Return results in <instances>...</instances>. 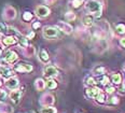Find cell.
I'll list each match as a JSON object with an SVG mask.
<instances>
[{"mask_svg": "<svg viewBox=\"0 0 125 113\" xmlns=\"http://www.w3.org/2000/svg\"><path fill=\"white\" fill-rule=\"evenodd\" d=\"M87 11H90L91 13L95 14L96 17H99L101 14V4L100 2L96 1V0H88L85 4Z\"/></svg>", "mask_w": 125, "mask_h": 113, "instance_id": "1", "label": "cell"}, {"mask_svg": "<svg viewBox=\"0 0 125 113\" xmlns=\"http://www.w3.org/2000/svg\"><path fill=\"white\" fill-rule=\"evenodd\" d=\"M43 36L45 37L46 39H53V38H56L58 36V29L55 27H44L43 29Z\"/></svg>", "mask_w": 125, "mask_h": 113, "instance_id": "2", "label": "cell"}, {"mask_svg": "<svg viewBox=\"0 0 125 113\" xmlns=\"http://www.w3.org/2000/svg\"><path fill=\"white\" fill-rule=\"evenodd\" d=\"M14 70L21 73H25V72H30L32 71V66L29 64H24V62H21L14 66Z\"/></svg>", "mask_w": 125, "mask_h": 113, "instance_id": "3", "label": "cell"}, {"mask_svg": "<svg viewBox=\"0 0 125 113\" xmlns=\"http://www.w3.org/2000/svg\"><path fill=\"white\" fill-rule=\"evenodd\" d=\"M54 96L51 94H44L43 96H41L40 98V103L43 107H48V106H52L54 103Z\"/></svg>", "mask_w": 125, "mask_h": 113, "instance_id": "4", "label": "cell"}, {"mask_svg": "<svg viewBox=\"0 0 125 113\" xmlns=\"http://www.w3.org/2000/svg\"><path fill=\"white\" fill-rule=\"evenodd\" d=\"M43 73H44V77L52 79L58 74V71H57V69L55 67H53V66H46L43 70Z\"/></svg>", "mask_w": 125, "mask_h": 113, "instance_id": "5", "label": "cell"}, {"mask_svg": "<svg viewBox=\"0 0 125 113\" xmlns=\"http://www.w3.org/2000/svg\"><path fill=\"white\" fill-rule=\"evenodd\" d=\"M36 14L39 17H46L50 14V9L45 6H39L36 9Z\"/></svg>", "mask_w": 125, "mask_h": 113, "instance_id": "6", "label": "cell"}, {"mask_svg": "<svg viewBox=\"0 0 125 113\" xmlns=\"http://www.w3.org/2000/svg\"><path fill=\"white\" fill-rule=\"evenodd\" d=\"M16 59H17V54L15 53V52H13V51L7 52L6 55H4V62H9V64H12V62H14Z\"/></svg>", "mask_w": 125, "mask_h": 113, "instance_id": "7", "label": "cell"}, {"mask_svg": "<svg viewBox=\"0 0 125 113\" xmlns=\"http://www.w3.org/2000/svg\"><path fill=\"white\" fill-rule=\"evenodd\" d=\"M19 80H17L16 78H14V77H11V78H9L7 80V82H6V85H7V87L8 88H10V89H15L19 86Z\"/></svg>", "mask_w": 125, "mask_h": 113, "instance_id": "8", "label": "cell"}, {"mask_svg": "<svg viewBox=\"0 0 125 113\" xmlns=\"http://www.w3.org/2000/svg\"><path fill=\"white\" fill-rule=\"evenodd\" d=\"M0 75L4 79H9L14 75V72H13V70L9 69L7 67H1L0 68Z\"/></svg>", "mask_w": 125, "mask_h": 113, "instance_id": "9", "label": "cell"}, {"mask_svg": "<svg viewBox=\"0 0 125 113\" xmlns=\"http://www.w3.org/2000/svg\"><path fill=\"white\" fill-rule=\"evenodd\" d=\"M21 97H22V93H21V91H19V89H14V91H12L10 93V99L14 103H17L20 101Z\"/></svg>", "mask_w": 125, "mask_h": 113, "instance_id": "10", "label": "cell"}, {"mask_svg": "<svg viewBox=\"0 0 125 113\" xmlns=\"http://www.w3.org/2000/svg\"><path fill=\"white\" fill-rule=\"evenodd\" d=\"M57 26H58V27L61 28V30H62L65 33H68L69 35V33L72 32V27L65 22H59L58 24H57Z\"/></svg>", "mask_w": 125, "mask_h": 113, "instance_id": "11", "label": "cell"}, {"mask_svg": "<svg viewBox=\"0 0 125 113\" xmlns=\"http://www.w3.org/2000/svg\"><path fill=\"white\" fill-rule=\"evenodd\" d=\"M99 93H100V91L98 88H96V87H90V88H87L86 91H85L86 96L90 97V98H96V96H97Z\"/></svg>", "mask_w": 125, "mask_h": 113, "instance_id": "12", "label": "cell"}, {"mask_svg": "<svg viewBox=\"0 0 125 113\" xmlns=\"http://www.w3.org/2000/svg\"><path fill=\"white\" fill-rule=\"evenodd\" d=\"M16 13H15V10L13 9L12 7H7L6 10H4V17L8 18V20H12V18L15 17Z\"/></svg>", "mask_w": 125, "mask_h": 113, "instance_id": "13", "label": "cell"}, {"mask_svg": "<svg viewBox=\"0 0 125 113\" xmlns=\"http://www.w3.org/2000/svg\"><path fill=\"white\" fill-rule=\"evenodd\" d=\"M39 58H40L41 62H48L49 59H50V56H49V53L46 52V50H40V52H39Z\"/></svg>", "mask_w": 125, "mask_h": 113, "instance_id": "14", "label": "cell"}, {"mask_svg": "<svg viewBox=\"0 0 125 113\" xmlns=\"http://www.w3.org/2000/svg\"><path fill=\"white\" fill-rule=\"evenodd\" d=\"M35 87L37 91H43L45 88V82L43 81V79H37L35 81Z\"/></svg>", "mask_w": 125, "mask_h": 113, "instance_id": "15", "label": "cell"}, {"mask_svg": "<svg viewBox=\"0 0 125 113\" xmlns=\"http://www.w3.org/2000/svg\"><path fill=\"white\" fill-rule=\"evenodd\" d=\"M3 44H6V45H13V44H15L17 42V40L15 39L14 36H9L7 37V38L3 39Z\"/></svg>", "mask_w": 125, "mask_h": 113, "instance_id": "16", "label": "cell"}, {"mask_svg": "<svg viewBox=\"0 0 125 113\" xmlns=\"http://www.w3.org/2000/svg\"><path fill=\"white\" fill-rule=\"evenodd\" d=\"M45 86L49 89H55L57 87V83H56L55 80H53V79H50V80H49L48 82L45 83Z\"/></svg>", "mask_w": 125, "mask_h": 113, "instance_id": "17", "label": "cell"}, {"mask_svg": "<svg viewBox=\"0 0 125 113\" xmlns=\"http://www.w3.org/2000/svg\"><path fill=\"white\" fill-rule=\"evenodd\" d=\"M83 24L85 26H92L93 25V16L91 15H85L83 17Z\"/></svg>", "mask_w": 125, "mask_h": 113, "instance_id": "18", "label": "cell"}, {"mask_svg": "<svg viewBox=\"0 0 125 113\" xmlns=\"http://www.w3.org/2000/svg\"><path fill=\"white\" fill-rule=\"evenodd\" d=\"M111 81H112V83H114V84H120L122 82L121 74H119V73H114V74H112V77H111Z\"/></svg>", "mask_w": 125, "mask_h": 113, "instance_id": "19", "label": "cell"}, {"mask_svg": "<svg viewBox=\"0 0 125 113\" xmlns=\"http://www.w3.org/2000/svg\"><path fill=\"white\" fill-rule=\"evenodd\" d=\"M41 113H57V110H56V108H54V107L48 106L41 110Z\"/></svg>", "mask_w": 125, "mask_h": 113, "instance_id": "20", "label": "cell"}, {"mask_svg": "<svg viewBox=\"0 0 125 113\" xmlns=\"http://www.w3.org/2000/svg\"><path fill=\"white\" fill-rule=\"evenodd\" d=\"M65 18H66L67 21H69V22L74 21L75 20V14L73 12H67L66 14H65Z\"/></svg>", "mask_w": 125, "mask_h": 113, "instance_id": "21", "label": "cell"}, {"mask_svg": "<svg viewBox=\"0 0 125 113\" xmlns=\"http://www.w3.org/2000/svg\"><path fill=\"white\" fill-rule=\"evenodd\" d=\"M32 17H33V15L31 14L30 12H25L24 14H23V20H24L25 22H29V21L32 20Z\"/></svg>", "mask_w": 125, "mask_h": 113, "instance_id": "22", "label": "cell"}, {"mask_svg": "<svg viewBox=\"0 0 125 113\" xmlns=\"http://www.w3.org/2000/svg\"><path fill=\"white\" fill-rule=\"evenodd\" d=\"M116 32L120 33V35L125 33V25L124 24H119L118 26H116Z\"/></svg>", "mask_w": 125, "mask_h": 113, "instance_id": "23", "label": "cell"}, {"mask_svg": "<svg viewBox=\"0 0 125 113\" xmlns=\"http://www.w3.org/2000/svg\"><path fill=\"white\" fill-rule=\"evenodd\" d=\"M25 49H26V55H27L28 57L35 54V49H33L32 46H26Z\"/></svg>", "mask_w": 125, "mask_h": 113, "instance_id": "24", "label": "cell"}, {"mask_svg": "<svg viewBox=\"0 0 125 113\" xmlns=\"http://www.w3.org/2000/svg\"><path fill=\"white\" fill-rule=\"evenodd\" d=\"M96 101L99 102V103H104L105 102V94L99 93L97 96H96Z\"/></svg>", "mask_w": 125, "mask_h": 113, "instance_id": "25", "label": "cell"}, {"mask_svg": "<svg viewBox=\"0 0 125 113\" xmlns=\"http://www.w3.org/2000/svg\"><path fill=\"white\" fill-rule=\"evenodd\" d=\"M8 26L4 23H0V33H7Z\"/></svg>", "mask_w": 125, "mask_h": 113, "instance_id": "26", "label": "cell"}, {"mask_svg": "<svg viewBox=\"0 0 125 113\" xmlns=\"http://www.w3.org/2000/svg\"><path fill=\"white\" fill-rule=\"evenodd\" d=\"M6 99H7V93L4 91H1V89H0V102L6 101Z\"/></svg>", "mask_w": 125, "mask_h": 113, "instance_id": "27", "label": "cell"}, {"mask_svg": "<svg viewBox=\"0 0 125 113\" xmlns=\"http://www.w3.org/2000/svg\"><path fill=\"white\" fill-rule=\"evenodd\" d=\"M94 72H95L96 74H103V73H105V68L104 67H98V68H96V69L94 70Z\"/></svg>", "mask_w": 125, "mask_h": 113, "instance_id": "28", "label": "cell"}, {"mask_svg": "<svg viewBox=\"0 0 125 113\" xmlns=\"http://www.w3.org/2000/svg\"><path fill=\"white\" fill-rule=\"evenodd\" d=\"M86 84L87 85H90V86H93V85H95V81H94V79L93 78H91V77H88L86 78Z\"/></svg>", "mask_w": 125, "mask_h": 113, "instance_id": "29", "label": "cell"}, {"mask_svg": "<svg viewBox=\"0 0 125 113\" xmlns=\"http://www.w3.org/2000/svg\"><path fill=\"white\" fill-rule=\"evenodd\" d=\"M82 2H83L82 0H73V1H72V6L74 8H79L82 4Z\"/></svg>", "mask_w": 125, "mask_h": 113, "instance_id": "30", "label": "cell"}, {"mask_svg": "<svg viewBox=\"0 0 125 113\" xmlns=\"http://www.w3.org/2000/svg\"><path fill=\"white\" fill-rule=\"evenodd\" d=\"M100 83L103 84V85H108V84H109V78L108 77H104L100 80Z\"/></svg>", "mask_w": 125, "mask_h": 113, "instance_id": "31", "label": "cell"}, {"mask_svg": "<svg viewBox=\"0 0 125 113\" xmlns=\"http://www.w3.org/2000/svg\"><path fill=\"white\" fill-rule=\"evenodd\" d=\"M119 92H120V94H125V84H122V85L120 86Z\"/></svg>", "mask_w": 125, "mask_h": 113, "instance_id": "32", "label": "cell"}, {"mask_svg": "<svg viewBox=\"0 0 125 113\" xmlns=\"http://www.w3.org/2000/svg\"><path fill=\"white\" fill-rule=\"evenodd\" d=\"M115 91V89H114L112 86H107V93L108 94H111V93H113V92Z\"/></svg>", "mask_w": 125, "mask_h": 113, "instance_id": "33", "label": "cell"}, {"mask_svg": "<svg viewBox=\"0 0 125 113\" xmlns=\"http://www.w3.org/2000/svg\"><path fill=\"white\" fill-rule=\"evenodd\" d=\"M111 102H112L113 104H116L119 102V98L118 97H112V98H111Z\"/></svg>", "mask_w": 125, "mask_h": 113, "instance_id": "34", "label": "cell"}, {"mask_svg": "<svg viewBox=\"0 0 125 113\" xmlns=\"http://www.w3.org/2000/svg\"><path fill=\"white\" fill-rule=\"evenodd\" d=\"M40 26H41L40 23H39V22H36V23H33V24H32V28H33V29H37V28H39Z\"/></svg>", "mask_w": 125, "mask_h": 113, "instance_id": "35", "label": "cell"}, {"mask_svg": "<svg viewBox=\"0 0 125 113\" xmlns=\"http://www.w3.org/2000/svg\"><path fill=\"white\" fill-rule=\"evenodd\" d=\"M120 43H121V45L123 46V48H125V38H122L121 41H120Z\"/></svg>", "mask_w": 125, "mask_h": 113, "instance_id": "36", "label": "cell"}, {"mask_svg": "<svg viewBox=\"0 0 125 113\" xmlns=\"http://www.w3.org/2000/svg\"><path fill=\"white\" fill-rule=\"evenodd\" d=\"M33 37H35V32H33V31H32V32H30L29 35L27 36V38H28V39H32Z\"/></svg>", "mask_w": 125, "mask_h": 113, "instance_id": "37", "label": "cell"}, {"mask_svg": "<svg viewBox=\"0 0 125 113\" xmlns=\"http://www.w3.org/2000/svg\"><path fill=\"white\" fill-rule=\"evenodd\" d=\"M1 54H2V50L0 49V56H1Z\"/></svg>", "mask_w": 125, "mask_h": 113, "instance_id": "38", "label": "cell"}, {"mask_svg": "<svg viewBox=\"0 0 125 113\" xmlns=\"http://www.w3.org/2000/svg\"><path fill=\"white\" fill-rule=\"evenodd\" d=\"M0 87H1V82H0Z\"/></svg>", "mask_w": 125, "mask_h": 113, "instance_id": "39", "label": "cell"}]
</instances>
